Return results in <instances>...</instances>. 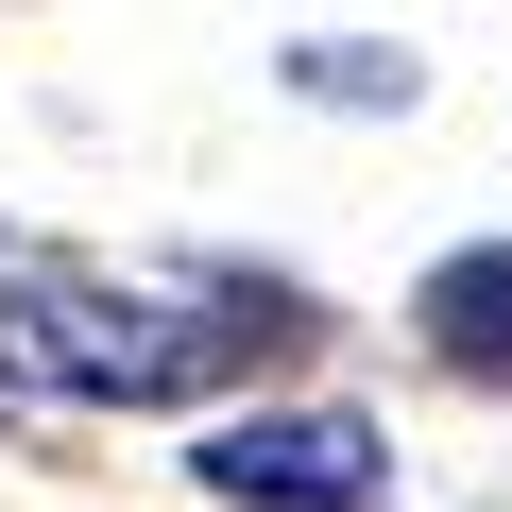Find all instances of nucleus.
Returning <instances> with one entry per match:
<instances>
[{
	"label": "nucleus",
	"mask_w": 512,
	"mask_h": 512,
	"mask_svg": "<svg viewBox=\"0 0 512 512\" xmlns=\"http://www.w3.org/2000/svg\"><path fill=\"white\" fill-rule=\"evenodd\" d=\"M427 359L444 376H512V239H478V256L427 274Z\"/></svg>",
	"instance_id": "7ed1b4c3"
},
{
	"label": "nucleus",
	"mask_w": 512,
	"mask_h": 512,
	"mask_svg": "<svg viewBox=\"0 0 512 512\" xmlns=\"http://www.w3.org/2000/svg\"><path fill=\"white\" fill-rule=\"evenodd\" d=\"M291 342H308L291 291H86V274H18V308H0V393L171 410V393H222L256 359H291Z\"/></svg>",
	"instance_id": "f257e3e1"
},
{
	"label": "nucleus",
	"mask_w": 512,
	"mask_h": 512,
	"mask_svg": "<svg viewBox=\"0 0 512 512\" xmlns=\"http://www.w3.org/2000/svg\"><path fill=\"white\" fill-rule=\"evenodd\" d=\"M188 478L239 512H393V444L359 410H239L222 444H188Z\"/></svg>",
	"instance_id": "f03ea898"
}]
</instances>
